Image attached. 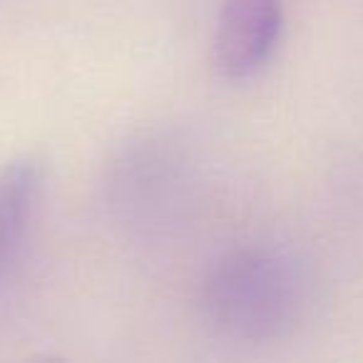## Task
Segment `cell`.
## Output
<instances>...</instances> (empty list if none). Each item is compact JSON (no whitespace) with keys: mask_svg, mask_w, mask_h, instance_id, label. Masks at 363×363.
<instances>
[{"mask_svg":"<svg viewBox=\"0 0 363 363\" xmlns=\"http://www.w3.org/2000/svg\"><path fill=\"white\" fill-rule=\"evenodd\" d=\"M40 192L43 167L35 157H16L0 167V284L23 257Z\"/></svg>","mask_w":363,"mask_h":363,"instance_id":"obj_3","label":"cell"},{"mask_svg":"<svg viewBox=\"0 0 363 363\" xmlns=\"http://www.w3.org/2000/svg\"><path fill=\"white\" fill-rule=\"evenodd\" d=\"M284 28V0H227L214 33V67L224 80H244L272 57Z\"/></svg>","mask_w":363,"mask_h":363,"instance_id":"obj_2","label":"cell"},{"mask_svg":"<svg viewBox=\"0 0 363 363\" xmlns=\"http://www.w3.org/2000/svg\"><path fill=\"white\" fill-rule=\"evenodd\" d=\"M26 363H65V358L55 356V353H43V356H35V358H30V361H26Z\"/></svg>","mask_w":363,"mask_h":363,"instance_id":"obj_4","label":"cell"},{"mask_svg":"<svg viewBox=\"0 0 363 363\" xmlns=\"http://www.w3.org/2000/svg\"><path fill=\"white\" fill-rule=\"evenodd\" d=\"M202 303L222 333L242 341H267L286 331L296 318L301 274L277 249H239L209 272Z\"/></svg>","mask_w":363,"mask_h":363,"instance_id":"obj_1","label":"cell"}]
</instances>
